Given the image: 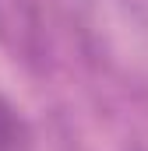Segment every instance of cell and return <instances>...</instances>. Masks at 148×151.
<instances>
[{
  "instance_id": "1",
  "label": "cell",
  "mask_w": 148,
  "mask_h": 151,
  "mask_svg": "<svg viewBox=\"0 0 148 151\" xmlns=\"http://www.w3.org/2000/svg\"><path fill=\"white\" fill-rule=\"evenodd\" d=\"M0 151H36V137H32L25 116L4 95H0Z\"/></svg>"
}]
</instances>
